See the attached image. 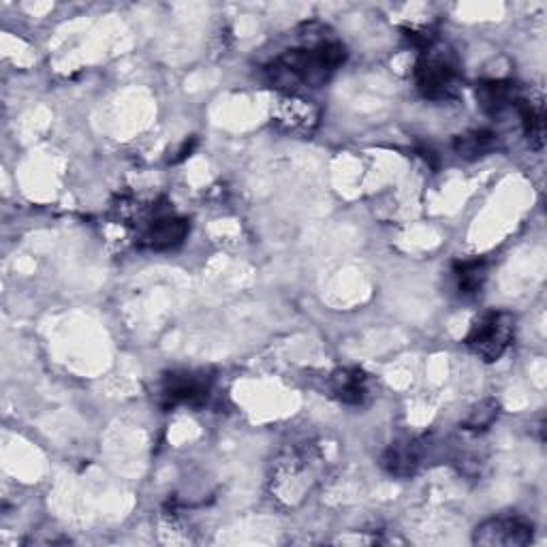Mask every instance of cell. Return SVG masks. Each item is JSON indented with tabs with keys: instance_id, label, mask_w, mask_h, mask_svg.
I'll use <instances>...</instances> for the list:
<instances>
[{
	"instance_id": "cell-13",
	"label": "cell",
	"mask_w": 547,
	"mask_h": 547,
	"mask_svg": "<svg viewBox=\"0 0 547 547\" xmlns=\"http://www.w3.org/2000/svg\"><path fill=\"white\" fill-rule=\"evenodd\" d=\"M496 144L498 139L492 131L477 129V131L460 135L456 139V144H453V148H456V152L464 156V159H479V156L490 154L496 148Z\"/></svg>"
},
{
	"instance_id": "cell-10",
	"label": "cell",
	"mask_w": 547,
	"mask_h": 547,
	"mask_svg": "<svg viewBox=\"0 0 547 547\" xmlns=\"http://www.w3.org/2000/svg\"><path fill=\"white\" fill-rule=\"evenodd\" d=\"M453 280L462 298H475L488 280V263L483 259H466L453 265Z\"/></svg>"
},
{
	"instance_id": "cell-5",
	"label": "cell",
	"mask_w": 547,
	"mask_h": 547,
	"mask_svg": "<svg viewBox=\"0 0 547 547\" xmlns=\"http://www.w3.org/2000/svg\"><path fill=\"white\" fill-rule=\"evenodd\" d=\"M212 392V379L206 372L176 370L167 372L159 385V404L163 411H174L178 406L199 409L208 402Z\"/></svg>"
},
{
	"instance_id": "cell-2",
	"label": "cell",
	"mask_w": 547,
	"mask_h": 547,
	"mask_svg": "<svg viewBox=\"0 0 547 547\" xmlns=\"http://www.w3.org/2000/svg\"><path fill=\"white\" fill-rule=\"evenodd\" d=\"M135 225V244L150 250L178 248L189 236V221L182 218L167 199H156L146 208L137 206V216H129Z\"/></svg>"
},
{
	"instance_id": "cell-1",
	"label": "cell",
	"mask_w": 547,
	"mask_h": 547,
	"mask_svg": "<svg viewBox=\"0 0 547 547\" xmlns=\"http://www.w3.org/2000/svg\"><path fill=\"white\" fill-rule=\"evenodd\" d=\"M347 48L332 37L308 35L300 45L276 54L263 69L265 80L287 97L323 88L330 77L345 65Z\"/></svg>"
},
{
	"instance_id": "cell-7",
	"label": "cell",
	"mask_w": 547,
	"mask_h": 547,
	"mask_svg": "<svg viewBox=\"0 0 547 547\" xmlns=\"http://www.w3.org/2000/svg\"><path fill=\"white\" fill-rule=\"evenodd\" d=\"M421 460H424V443L419 439H413L389 445L383 453L381 464L392 477L409 479L419 471Z\"/></svg>"
},
{
	"instance_id": "cell-3",
	"label": "cell",
	"mask_w": 547,
	"mask_h": 547,
	"mask_svg": "<svg viewBox=\"0 0 547 547\" xmlns=\"http://www.w3.org/2000/svg\"><path fill=\"white\" fill-rule=\"evenodd\" d=\"M415 86L430 101H447L456 97L460 73L456 60L434 41L421 48L415 62Z\"/></svg>"
},
{
	"instance_id": "cell-14",
	"label": "cell",
	"mask_w": 547,
	"mask_h": 547,
	"mask_svg": "<svg viewBox=\"0 0 547 547\" xmlns=\"http://www.w3.org/2000/svg\"><path fill=\"white\" fill-rule=\"evenodd\" d=\"M498 409L500 406L496 400H483L479 406H475L471 415L466 417L464 430H473V432L488 430L494 424V419L498 417Z\"/></svg>"
},
{
	"instance_id": "cell-9",
	"label": "cell",
	"mask_w": 547,
	"mask_h": 547,
	"mask_svg": "<svg viewBox=\"0 0 547 547\" xmlns=\"http://www.w3.org/2000/svg\"><path fill=\"white\" fill-rule=\"evenodd\" d=\"M479 105L486 109L488 114H500L503 109L518 105V86L507 80H488L477 86Z\"/></svg>"
},
{
	"instance_id": "cell-11",
	"label": "cell",
	"mask_w": 547,
	"mask_h": 547,
	"mask_svg": "<svg viewBox=\"0 0 547 547\" xmlns=\"http://www.w3.org/2000/svg\"><path fill=\"white\" fill-rule=\"evenodd\" d=\"M518 112L524 124V133L528 137L530 148L541 150L543 142H545V109H543V101H526L520 99L518 101Z\"/></svg>"
},
{
	"instance_id": "cell-6",
	"label": "cell",
	"mask_w": 547,
	"mask_h": 547,
	"mask_svg": "<svg viewBox=\"0 0 547 547\" xmlns=\"http://www.w3.org/2000/svg\"><path fill=\"white\" fill-rule=\"evenodd\" d=\"M535 537V526L520 515H496L475 528L473 543L486 547H526Z\"/></svg>"
},
{
	"instance_id": "cell-12",
	"label": "cell",
	"mask_w": 547,
	"mask_h": 547,
	"mask_svg": "<svg viewBox=\"0 0 547 547\" xmlns=\"http://www.w3.org/2000/svg\"><path fill=\"white\" fill-rule=\"evenodd\" d=\"M317 112H312V105L300 97H287L280 105L278 120L287 122L291 131H310L312 124H317Z\"/></svg>"
},
{
	"instance_id": "cell-4",
	"label": "cell",
	"mask_w": 547,
	"mask_h": 547,
	"mask_svg": "<svg viewBox=\"0 0 547 547\" xmlns=\"http://www.w3.org/2000/svg\"><path fill=\"white\" fill-rule=\"evenodd\" d=\"M515 338V317L507 310H488L473 321L464 345L475 353L481 362L494 364L503 357Z\"/></svg>"
},
{
	"instance_id": "cell-8",
	"label": "cell",
	"mask_w": 547,
	"mask_h": 547,
	"mask_svg": "<svg viewBox=\"0 0 547 547\" xmlns=\"http://www.w3.org/2000/svg\"><path fill=\"white\" fill-rule=\"evenodd\" d=\"M330 392L332 396L349 406L364 404L368 398V377L357 368H342L332 372L330 377Z\"/></svg>"
}]
</instances>
